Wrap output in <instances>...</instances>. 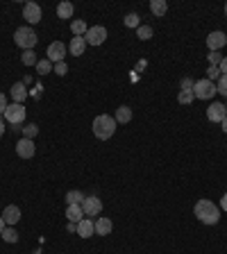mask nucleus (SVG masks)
<instances>
[{"label":"nucleus","instance_id":"58836bf2","mask_svg":"<svg viewBox=\"0 0 227 254\" xmlns=\"http://www.w3.org/2000/svg\"><path fill=\"white\" fill-rule=\"evenodd\" d=\"M221 125H223V132H225V134H227V116H225V118H223V123H221Z\"/></svg>","mask_w":227,"mask_h":254},{"label":"nucleus","instance_id":"20e7f679","mask_svg":"<svg viewBox=\"0 0 227 254\" xmlns=\"http://www.w3.org/2000/svg\"><path fill=\"white\" fill-rule=\"evenodd\" d=\"M193 95H196L198 100H212L214 95H216V84L209 82V79H198L196 84H193Z\"/></svg>","mask_w":227,"mask_h":254},{"label":"nucleus","instance_id":"c9c22d12","mask_svg":"<svg viewBox=\"0 0 227 254\" xmlns=\"http://www.w3.org/2000/svg\"><path fill=\"white\" fill-rule=\"evenodd\" d=\"M7 98H5V93H0V114H5V109H7Z\"/></svg>","mask_w":227,"mask_h":254},{"label":"nucleus","instance_id":"9b49d317","mask_svg":"<svg viewBox=\"0 0 227 254\" xmlns=\"http://www.w3.org/2000/svg\"><path fill=\"white\" fill-rule=\"evenodd\" d=\"M48 59L53 64H57V62H64V57H66V46H64L62 41H53L50 46H48Z\"/></svg>","mask_w":227,"mask_h":254},{"label":"nucleus","instance_id":"0eeeda50","mask_svg":"<svg viewBox=\"0 0 227 254\" xmlns=\"http://www.w3.org/2000/svg\"><path fill=\"white\" fill-rule=\"evenodd\" d=\"M23 18H25L30 25H34V23H41V18H43L41 7H39L37 2H25V5H23Z\"/></svg>","mask_w":227,"mask_h":254},{"label":"nucleus","instance_id":"39448f33","mask_svg":"<svg viewBox=\"0 0 227 254\" xmlns=\"http://www.w3.org/2000/svg\"><path fill=\"white\" fill-rule=\"evenodd\" d=\"M105 39H107V27H102V25L89 27V30H86V34H84L86 46H102V43H105Z\"/></svg>","mask_w":227,"mask_h":254},{"label":"nucleus","instance_id":"393cba45","mask_svg":"<svg viewBox=\"0 0 227 254\" xmlns=\"http://www.w3.org/2000/svg\"><path fill=\"white\" fill-rule=\"evenodd\" d=\"M66 202H69V204H82V202H84V193H82V190H69V193H66Z\"/></svg>","mask_w":227,"mask_h":254},{"label":"nucleus","instance_id":"1a4fd4ad","mask_svg":"<svg viewBox=\"0 0 227 254\" xmlns=\"http://www.w3.org/2000/svg\"><path fill=\"white\" fill-rule=\"evenodd\" d=\"M34 152H37V148H34V141H32V138H18V143H16V154H18V157L32 159Z\"/></svg>","mask_w":227,"mask_h":254},{"label":"nucleus","instance_id":"7ed1b4c3","mask_svg":"<svg viewBox=\"0 0 227 254\" xmlns=\"http://www.w3.org/2000/svg\"><path fill=\"white\" fill-rule=\"evenodd\" d=\"M37 32L32 30L30 25H23V27H18V30L14 32V43L18 48H23V50H32V48L37 46Z\"/></svg>","mask_w":227,"mask_h":254},{"label":"nucleus","instance_id":"4468645a","mask_svg":"<svg viewBox=\"0 0 227 254\" xmlns=\"http://www.w3.org/2000/svg\"><path fill=\"white\" fill-rule=\"evenodd\" d=\"M77 236H82V238L95 236V222L89 220V218H82V220L77 222Z\"/></svg>","mask_w":227,"mask_h":254},{"label":"nucleus","instance_id":"cd10ccee","mask_svg":"<svg viewBox=\"0 0 227 254\" xmlns=\"http://www.w3.org/2000/svg\"><path fill=\"white\" fill-rule=\"evenodd\" d=\"M177 100H180V105H191V102L196 100V95H193V91H180Z\"/></svg>","mask_w":227,"mask_h":254},{"label":"nucleus","instance_id":"423d86ee","mask_svg":"<svg viewBox=\"0 0 227 254\" xmlns=\"http://www.w3.org/2000/svg\"><path fill=\"white\" fill-rule=\"evenodd\" d=\"M5 121L11 123V125H18V123L25 121V107L18 105V102H11L5 109Z\"/></svg>","mask_w":227,"mask_h":254},{"label":"nucleus","instance_id":"6ab92c4d","mask_svg":"<svg viewBox=\"0 0 227 254\" xmlns=\"http://www.w3.org/2000/svg\"><path fill=\"white\" fill-rule=\"evenodd\" d=\"M150 11H152L157 18H161V16L168 11V2H166V0H152V2H150Z\"/></svg>","mask_w":227,"mask_h":254},{"label":"nucleus","instance_id":"6e6552de","mask_svg":"<svg viewBox=\"0 0 227 254\" xmlns=\"http://www.w3.org/2000/svg\"><path fill=\"white\" fill-rule=\"evenodd\" d=\"M82 211H84V216L89 218H95L98 213L102 211V200L100 197H84V202H82Z\"/></svg>","mask_w":227,"mask_h":254},{"label":"nucleus","instance_id":"f03ea898","mask_svg":"<svg viewBox=\"0 0 227 254\" xmlns=\"http://www.w3.org/2000/svg\"><path fill=\"white\" fill-rule=\"evenodd\" d=\"M116 118L109 116V114H100V116L93 118V134L95 138H100V141H107V138L114 136L116 132Z\"/></svg>","mask_w":227,"mask_h":254},{"label":"nucleus","instance_id":"37998d69","mask_svg":"<svg viewBox=\"0 0 227 254\" xmlns=\"http://www.w3.org/2000/svg\"><path fill=\"white\" fill-rule=\"evenodd\" d=\"M225 107H227V105H225Z\"/></svg>","mask_w":227,"mask_h":254},{"label":"nucleus","instance_id":"f257e3e1","mask_svg":"<svg viewBox=\"0 0 227 254\" xmlns=\"http://www.w3.org/2000/svg\"><path fill=\"white\" fill-rule=\"evenodd\" d=\"M193 213H196V218L200 222H205V225H216V222L221 220V209H218L212 200H198Z\"/></svg>","mask_w":227,"mask_h":254},{"label":"nucleus","instance_id":"c85d7f7f","mask_svg":"<svg viewBox=\"0 0 227 254\" xmlns=\"http://www.w3.org/2000/svg\"><path fill=\"white\" fill-rule=\"evenodd\" d=\"M123 23H125L127 27H134V30H139V25H141V21H139V16H137V14H127V16H125V21H123Z\"/></svg>","mask_w":227,"mask_h":254},{"label":"nucleus","instance_id":"9d476101","mask_svg":"<svg viewBox=\"0 0 227 254\" xmlns=\"http://www.w3.org/2000/svg\"><path fill=\"white\" fill-rule=\"evenodd\" d=\"M225 43H227V37H225V32H221V30L212 32V34L207 37V48H209L212 53H218L221 48H225Z\"/></svg>","mask_w":227,"mask_h":254},{"label":"nucleus","instance_id":"f704fd0d","mask_svg":"<svg viewBox=\"0 0 227 254\" xmlns=\"http://www.w3.org/2000/svg\"><path fill=\"white\" fill-rule=\"evenodd\" d=\"M193 84H196V82L191 77H184L182 79V91H193Z\"/></svg>","mask_w":227,"mask_h":254},{"label":"nucleus","instance_id":"bb28decb","mask_svg":"<svg viewBox=\"0 0 227 254\" xmlns=\"http://www.w3.org/2000/svg\"><path fill=\"white\" fill-rule=\"evenodd\" d=\"M137 37L141 39V41H148V39H152V27H150V25H139Z\"/></svg>","mask_w":227,"mask_h":254},{"label":"nucleus","instance_id":"2eb2a0df","mask_svg":"<svg viewBox=\"0 0 227 254\" xmlns=\"http://www.w3.org/2000/svg\"><path fill=\"white\" fill-rule=\"evenodd\" d=\"M114 229V222L109 218H98L95 220V236H109Z\"/></svg>","mask_w":227,"mask_h":254},{"label":"nucleus","instance_id":"7c9ffc66","mask_svg":"<svg viewBox=\"0 0 227 254\" xmlns=\"http://www.w3.org/2000/svg\"><path fill=\"white\" fill-rule=\"evenodd\" d=\"M53 73H57V75H66V73H69V66H66V62L53 64Z\"/></svg>","mask_w":227,"mask_h":254},{"label":"nucleus","instance_id":"b1692460","mask_svg":"<svg viewBox=\"0 0 227 254\" xmlns=\"http://www.w3.org/2000/svg\"><path fill=\"white\" fill-rule=\"evenodd\" d=\"M37 73L39 75H48V73H53V62L50 59H39L37 62Z\"/></svg>","mask_w":227,"mask_h":254},{"label":"nucleus","instance_id":"a878e982","mask_svg":"<svg viewBox=\"0 0 227 254\" xmlns=\"http://www.w3.org/2000/svg\"><path fill=\"white\" fill-rule=\"evenodd\" d=\"M2 241H5V243H18V232H16L14 227H5V232H2Z\"/></svg>","mask_w":227,"mask_h":254},{"label":"nucleus","instance_id":"4c0bfd02","mask_svg":"<svg viewBox=\"0 0 227 254\" xmlns=\"http://www.w3.org/2000/svg\"><path fill=\"white\" fill-rule=\"evenodd\" d=\"M221 209H223V211H227V193L223 195V200H221Z\"/></svg>","mask_w":227,"mask_h":254},{"label":"nucleus","instance_id":"dca6fc26","mask_svg":"<svg viewBox=\"0 0 227 254\" xmlns=\"http://www.w3.org/2000/svg\"><path fill=\"white\" fill-rule=\"evenodd\" d=\"M84 48H86L84 37H73L69 43V53L73 55V57H79V55H84Z\"/></svg>","mask_w":227,"mask_h":254},{"label":"nucleus","instance_id":"72a5a7b5","mask_svg":"<svg viewBox=\"0 0 227 254\" xmlns=\"http://www.w3.org/2000/svg\"><path fill=\"white\" fill-rule=\"evenodd\" d=\"M221 62H223V55H218V53H209V64H212V66H218Z\"/></svg>","mask_w":227,"mask_h":254},{"label":"nucleus","instance_id":"f8f14e48","mask_svg":"<svg viewBox=\"0 0 227 254\" xmlns=\"http://www.w3.org/2000/svg\"><path fill=\"white\" fill-rule=\"evenodd\" d=\"M227 116V107L223 102H212L209 109H207V118L212 123H223V118Z\"/></svg>","mask_w":227,"mask_h":254},{"label":"nucleus","instance_id":"4be33fe9","mask_svg":"<svg viewBox=\"0 0 227 254\" xmlns=\"http://www.w3.org/2000/svg\"><path fill=\"white\" fill-rule=\"evenodd\" d=\"M57 16L59 18H73V5H71V2H59Z\"/></svg>","mask_w":227,"mask_h":254},{"label":"nucleus","instance_id":"a211bd4d","mask_svg":"<svg viewBox=\"0 0 227 254\" xmlns=\"http://www.w3.org/2000/svg\"><path fill=\"white\" fill-rule=\"evenodd\" d=\"M25 95H27V89L23 82H16L14 86H11V98H14V102H18L21 105L23 100H25Z\"/></svg>","mask_w":227,"mask_h":254},{"label":"nucleus","instance_id":"79ce46f5","mask_svg":"<svg viewBox=\"0 0 227 254\" xmlns=\"http://www.w3.org/2000/svg\"><path fill=\"white\" fill-rule=\"evenodd\" d=\"M225 16H227V2H225Z\"/></svg>","mask_w":227,"mask_h":254},{"label":"nucleus","instance_id":"f3484780","mask_svg":"<svg viewBox=\"0 0 227 254\" xmlns=\"http://www.w3.org/2000/svg\"><path fill=\"white\" fill-rule=\"evenodd\" d=\"M66 218H69L73 225H77L82 218H84V211H82V204H69L66 206Z\"/></svg>","mask_w":227,"mask_h":254},{"label":"nucleus","instance_id":"a19ab883","mask_svg":"<svg viewBox=\"0 0 227 254\" xmlns=\"http://www.w3.org/2000/svg\"><path fill=\"white\" fill-rule=\"evenodd\" d=\"M2 134H5V123L0 121V136H2Z\"/></svg>","mask_w":227,"mask_h":254},{"label":"nucleus","instance_id":"473e14b6","mask_svg":"<svg viewBox=\"0 0 227 254\" xmlns=\"http://www.w3.org/2000/svg\"><path fill=\"white\" fill-rule=\"evenodd\" d=\"M218 77H221L218 66H209V68H207V79H209V82H214V79H218Z\"/></svg>","mask_w":227,"mask_h":254},{"label":"nucleus","instance_id":"2f4dec72","mask_svg":"<svg viewBox=\"0 0 227 254\" xmlns=\"http://www.w3.org/2000/svg\"><path fill=\"white\" fill-rule=\"evenodd\" d=\"M37 132H39L37 125H34V123H30V125L25 127V132H23V138H34V136H37Z\"/></svg>","mask_w":227,"mask_h":254},{"label":"nucleus","instance_id":"c756f323","mask_svg":"<svg viewBox=\"0 0 227 254\" xmlns=\"http://www.w3.org/2000/svg\"><path fill=\"white\" fill-rule=\"evenodd\" d=\"M216 93H221V95H225V98H227V75H221V77H218Z\"/></svg>","mask_w":227,"mask_h":254},{"label":"nucleus","instance_id":"e433bc0d","mask_svg":"<svg viewBox=\"0 0 227 254\" xmlns=\"http://www.w3.org/2000/svg\"><path fill=\"white\" fill-rule=\"evenodd\" d=\"M218 70H221V75H227V57L218 64Z\"/></svg>","mask_w":227,"mask_h":254},{"label":"nucleus","instance_id":"412c9836","mask_svg":"<svg viewBox=\"0 0 227 254\" xmlns=\"http://www.w3.org/2000/svg\"><path fill=\"white\" fill-rule=\"evenodd\" d=\"M21 62H23V66H37V53L34 50H23V55H21Z\"/></svg>","mask_w":227,"mask_h":254},{"label":"nucleus","instance_id":"ddd939ff","mask_svg":"<svg viewBox=\"0 0 227 254\" xmlns=\"http://www.w3.org/2000/svg\"><path fill=\"white\" fill-rule=\"evenodd\" d=\"M2 216V220H5V225H9V227H14L16 222L21 220V209L16 204H9V206H5V211L0 213Z\"/></svg>","mask_w":227,"mask_h":254},{"label":"nucleus","instance_id":"ea45409f","mask_svg":"<svg viewBox=\"0 0 227 254\" xmlns=\"http://www.w3.org/2000/svg\"><path fill=\"white\" fill-rule=\"evenodd\" d=\"M5 232V220H2V216H0V234Z\"/></svg>","mask_w":227,"mask_h":254},{"label":"nucleus","instance_id":"aec40b11","mask_svg":"<svg viewBox=\"0 0 227 254\" xmlns=\"http://www.w3.org/2000/svg\"><path fill=\"white\" fill-rule=\"evenodd\" d=\"M116 123H130L132 121V109H130V107L127 105H123V107H118L116 109Z\"/></svg>","mask_w":227,"mask_h":254},{"label":"nucleus","instance_id":"5701e85b","mask_svg":"<svg viewBox=\"0 0 227 254\" xmlns=\"http://www.w3.org/2000/svg\"><path fill=\"white\" fill-rule=\"evenodd\" d=\"M86 30H89V27H86V23H84V21H79V18H77V21L71 23V32H73L75 37H84Z\"/></svg>","mask_w":227,"mask_h":254}]
</instances>
